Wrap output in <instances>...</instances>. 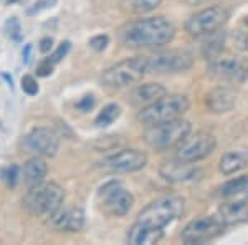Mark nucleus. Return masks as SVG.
<instances>
[{
	"label": "nucleus",
	"mask_w": 248,
	"mask_h": 245,
	"mask_svg": "<svg viewBox=\"0 0 248 245\" xmlns=\"http://www.w3.org/2000/svg\"><path fill=\"white\" fill-rule=\"evenodd\" d=\"M164 237L162 229H155L144 226L141 222H136L133 227L127 232V242L133 245H151V244H157Z\"/></svg>",
	"instance_id": "obj_20"
},
{
	"label": "nucleus",
	"mask_w": 248,
	"mask_h": 245,
	"mask_svg": "<svg viewBox=\"0 0 248 245\" xmlns=\"http://www.w3.org/2000/svg\"><path fill=\"white\" fill-rule=\"evenodd\" d=\"M48 166L40 156H35L23 164V180L29 187L42 184L46 178Z\"/></svg>",
	"instance_id": "obj_21"
},
{
	"label": "nucleus",
	"mask_w": 248,
	"mask_h": 245,
	"mask_svg": "<svg viewBox=\"0 0 248 245\" xmlns=\"http://www.w3.org/2000/svg\"><path fill=\"white\" fill-rule=\"evenodd\" d=\"M209 73L222 82L242 83L248 78V60L238 57H212Z\"/></svg>",
	"instance_id": "obj_10"
},
{
	"label": "nucleus",
	"mask_w": 248,
	"mask_h": 245,
	"mask_svg": "<svg viewBox=\"0 0 248 245\" xmlns=\"http://www.w3.org/2000/svg\"><path fill=\"white\" fill-rule=\"evenodd\" d=\"M108 45H109V37L108 35H96V37L90 40V47L94 51H103Z\"/></svg>",
	"instance_id": "obj_31"
},
{
	"label": "nucleus",
	"mask_w": 248,
	"mask_h": 245,
	"mask_svg": "<svg viewBox=\"0 0 248 245\" xmlns=\"http://www.w3.org/2000/svg\"><path fill=\"white\" fill-rule=\"evenodd\" d=\"M94 104H96L94 96L93 95H86L77 103V108H78V110H81V111H90V110H93V108H94Z\"/></svg>",
	"instance_id": "obj_34"
},
{
	"label": "nucleus",
	"mask_w": 248,
	"mask_h": 245,
	"mask_svg": "<svg viewBox=\"0 0 248 245\" xmlns=\"http://www.w3.org/2000/svg\"><path fill=\"white\" fill-rule=\"evenodd\" d=\"M30 51H31V45H27L25 50H23V62L25 63L30 62Z\"/></svg>",
	"instance_id": "obj_36"
},
{
	"label": "nucleus",
	"mask_w": 248,
	"mask_h": 245,
	"mask_svg": "<svg viewBox=\"0 0 248 245\" xmlns=\"http://www.w3.org/2000/svg\"><path fill=\"white\" fill-rule=\"evenodd\" d=\"M167 95V90L159 83H146V85H139L134 88L129 95V101L138 106H147V104L157 101L162 96Z\"/></svg>",
	"instance_id": "obj_18"
},
{
	"label": "nucleus",
	"mask_w": 248,
	"mask_h": 245,
	"mask_svg": "<svg viewBox=\"0 0 248 245\" xmlns=\"http://www.w3.org/2000/svg\"><path fill=\"white\" fill-rule=\"evenodd\" d=\"M51 48H53V38L51 37H45L40 40V51H42V53H48Z\"/></svg>",
	"instance_id": "obj_35"
},
{
	"label": "nucleus",
	"mask_w": 248,
	"mask_h": 245,
	"mask_svg": "<svg viewBox=\"0 0 248 245\" xmlns=\"http://www.w3.org/2000/svg\"><path fill=\"white\" fill-rule=\"evenodd\" d=\"M217 141L209 132H197L194 136H187L184 141L179 144L177 158L189 163H197L201 159H205L214 152Z\"/></svg>",
	"instance_id": "obj_13"
},
{
	"label": "nucleus",
	"mask_w": 248,
	"mask_h": 245,
	"mask_svg": "<svg viewBox=\"0 0 248 245\" xmlns=\"http://www.w3.org/2000/svg\"><path fill=\"white\" fill-rule=\"evenodd\" d=\"M175 35L174 25L164 17L141 18L121 29V42L131 48H154L167 45Z\"/></svg>",
	"instance_id": "obj_1"
},
{
	"label": "nucleus",
	"mask_w": 248,
	"mask_h": 245,
	"mask_svg": "<svg viewBox=\"0 0 248 245\" xmlns=\"http://www.w3.org/2000/svg\"><path fill=\"white\" fill-rule=\"evenodd\" d=\"M161 3L162 0H126L124 5L133 14H147V12H153L154 9H157Z\"/></svg>",
	"instance_id": "obj_24"
},
{
	"label": "nucleus",
	"mask_w": 248,
	"mask_h": 245,
	"mask_svg": "<svg viewBox=\"0 0 248 245\" xmlns=\"http://www.w3.org/2000/svg\"><path fill=\"white\" fill-rule=\"evenodd\" d=\"M98 199L103 204L106 214L113 217H124L134 204L133 194L126 191L119 180H109L105 186L99 187Z\"/></svg>",
	"instance_id": "obj_7"
},
{
	"label": "nucleus",
	"mask_w": 248,
	"mask_h": 245,
	"mask_svg": "<svg viewBox=\"0 0 248 245\" xmlns=\"http://www.w3.org/2000/svg\"><path fill=\"white\" fill-rule=\"evenodd\" d=\"M248 189V176H242V178H237V179H232L229 182H225L220 189V194L223 197H230V196H235V194H240V192L247 191Z\"/></svg>",
	"instance_id": "obj_25"
},
{
	"label": "nucleus",
	"mask_w": 248,
	"mask_h": 245,
	"mask_svg": "<svg viewBox=\"0 0 248 245\" xmlns=\"http://www.w3.org/2000/svg\"><path fill=\"white\" fill-rule=\"evenodd\" d=\"M159 174L170 182H186V180H192L197 176H201V169L189 161H182L177 158L174 161H166L159 167Z\"/></svg>",
	"instance_id": "obj_15"
},
{
	"label": "nucleus",
	"mask_w": 248,
	"mask_h": 245,
	"mask_svg": "<svg viewBox=\"0 0 248 245\" xmlns=\"http://www.w3.org/2000/svg\"><path fill=\"white\" fill-rule=\"evenodd\" d=\"M146 164H147L146 152L138 149H123L108 156L103 161V166L116 172H134L142 169Z\"/></svg>",
	"instance_id": "obj_14"
},
{
	"label": "nucleus",
	"mask_w": 248,
	"mask_h": 245,
	"mask_svg": "<svg viewBox=\"0 0 248 245\" xmlns=\"http://www.w3.org/2000/svg\"><path fill=\"white\" fill-rule=\"evenodd\" d=\"M232 38H233L235 47L240 48V50H243V51H248V33L247 32H242V30L233 32Z\"/></svg>",
	"instance_id": "obj_30"
},
{
	"label": "nucleus",
	"mask_w": 248,
	"mask_h": 245,
	"mask_svg": "<svg viewBox=\"0 0 248 245\" xmlns=\"http://www.w3.org/2000/svg\"><path fill=\"white\" fill-rule=\"evenodd\" d=\"M23 147L35 156L53 158L60 149V136L50 128H35L23 138Z\"/></svg>",
	"instance_id": "obj_12"
},
{
	"label": "nucleus",
	"mask_w": 248,
	"mask_h": 245,
	"mask_svg": "<svg viewBox=\"0 0 248 245\" xmlns=\"http://www.w3.org/2000/svg\"><path fill=\"white\" fill-rule=\"evenodd\" d=\"M146 73H147L146 57L126 58V60H123V62L108 68L101 76V83L106 90L119 91L131 85L139 83Z\"/></svg>",
	"instance_id": "obj_3"
},
{
	"label": "nucleus",
	"mask_w": 248,
	"mask_h": 245,
	"mask_svg": "<svg viewBox=\"0 0 248 245\" xmlns=\"http://www.w3.org/2000/svg\"><path fill=\"white\" fill-rule=\"evenodd\" d=\"M119 114H121V108H119L118 104L116 103L106 104V106L99 111V114L96 116L94 123H96V126H99V128H106V126H109V124H113L116 119L119 118Z\"/></svg>",
	"instance_id": "obj_23"
},
{
	"label": "nucleus",
	"mask_w": 248,
	"mask_h": 245,
	"mask_svg": "<svg viewBox=\"0 0 248 245\" xmlns=\"http://www.w3.org/2000/svg\"><path fill=\"white\" fill-rule=\"evenodd\" d=\"M227 18H229V12L220 5H214L192 15L186 23V30L189 32L190 37H207L222 29Z\"/></svg>",
	"instance_id": "obj_8"
},
{
	"label": "nucleus",
	"mask_w": 248,
	"mask_h": 245,
	"mask_svg": "<svg viewBox=\"0 0 248 245\" xmlns=\"http://www.w3.org/2000/svg\"><path fill=\"white\" fill-rule=\"evenodd\" d=\"M48 220L51 227L57 230H66V232H79L85 227V212L79 207H70V209H58L53 212Z\"/></svg>",
	"instance_id": "obj_16"
},
{
	"label": "nucleus",
	"mask_w": 248,
	"mask_h": 245,
	"mask_svg": "<svg viewBox=\"0 0 248 245\" xmlns=\"http://www.w3.org/2000/svg\"><path fill=\"white\" fill-rule=\"evenodd\" d=\"M190 123L179 118L174 121L147 126V130L144 131V141L154 149H169L181 144L190 134Z\"/></svg>",
	"instance_id": "obj_5"
},
{
	"label": "nucleus",
	"mask_w": 248,
	"mask_h": 245,
	"mask_svg": "<svg viewBox=\"0 0 248 245\" xmlns=\"http://www.w3.org/2000/svg\"><path fill=\"white\" fill-rule=\"evenodd\" d=\"M248 164L247 156L242 152H227L222 159H220V171L225 176H232L235 172L245 169Z\"/></svg>",
	"instance_id": "obj_22"
},
{
	"label": "nucleus",
	"mask_w": 248,
	"mask_h": 245,
	"mask_svg": "<svg viewBox=\"0 0 248 245\" xmlns=\"http://www.w3.org/2000/svg\"><path fill=\"white\" fill-rule=\"evenodd\" d=\"M147 58V71L153 73H181L190 70L194 60L186 51H161Z\"/></svg>",
	"instance_id": "obj_11"
},
{
	"label": "nucleus",
	"mask_w": 248,
	"mask_h": 245,
	"mask_svg": "<svg viewBox=\"0 0 248 245\" xmlns=\"http://www.w3.org/2000/svg\"><path fill=\"white\" fill-rule=\"evenodd\" d=\"M53 66H55V63L51 62L50 58L43 60V62L37 66V75L42 76V78H46V76H50L53 73Z\"/></svg>",
	"instance_id": "obj_33"
},
{
	"label": "nucleus",
	"mask_w": 248,
	"mask_h": 245,
	"mask_svg": "<svg viewBox=\"0 0 248 245\" xmlns=\"http://www.w3.org/2000/svg\"><path fill=\"white\" fill-rule=\"evenodd\" d=\"M58 0H37V2L33 3V5L30 7L29 10H27V14L29 15H35V14H40V12L43 10H48L51 9V7L57 5Z\"/></svg>",
	"instance_id": "obj_28"
},
{
	"label": "nucleus",
	"mask_w": 248,
	"mask_h": 245,
	"mask_svg": "<svg viewBox=\"0 0 248 245\" xmlns=\"http://www.w3.org/2000/svg\"><path fill=\"white\" fill-rule=\"evenodd\" d=\"M70 48H71V43H70V42H62V43L58 45L57 50H55L53 53H51L50 60L55 63V65H57L58 62H62V60L66 57L68 51H70Z\"/></svg>",
	"instance_id": "obj_29"
},
{
	"label": "nucleus",
	"mask_w": 248,
	"mask_h": 245,
	"mask_svg": "<svg viewBox=\"0 0 248 245\" xmlns=\"http://www.w3.org/2000/svg\"><path fill=\"white\" fill-rule=\"evenodd\" d=\"M65 200V191L57 182L37 184L29 187L23 199V206L31 215H51L62 209Z\"/></svg>",
	"instance_id": "obj_4"
},
{
	"label": "nucleus",
	"mask_w": 248,
	"mask_h": 245,
	"mask_svg": "<svg viewBox=\"0 0 248 245\" xmlns=\"http://www.w3.org/2000/svg\"><path fill=\"white\" fill-rule=\"evenodd\" d=\"M7 2H9V3H10V5H12V3H15V2H18V0H7Z\"/></svg>",
	"instance_id": "obj_37"
},
{
	"label": "nucleus",
	"mask_w": 248,
	"mask_h": 245,
	"mask_svg": "<svg viewBox=\"0 0 248 245\" xmlns=\"http://www.w3.org/2000/svg\"><path fill=\"white\" fill-rule=\"evenodd\" d=\"M205 103L212 113H227L235 106V93L225 86L214 88L207 95Z\"/></svg>",
	"instance_id": "obj_19"
},
{
	"label": "nucleus",
	"mask_w": 248,
	"mask_h": 245,
	"mask_svg": "<svg viewBox=\"0 0 248 245\" xmlns=\"http://www.w3.org/2000/svg\"><path fill=\"white\" fill-rule=\"evenodd\" d=\"M22 90L25 91V93L29 95V96H35L40 91L37 80H35L31 75H25L22 78Z\"/></svg>",
	"instance_id": "obj_27"
},
{
	"label": "nucleus",
	"mask_w": 248,
	"mask_h": 245,
	"mask_svg": "<svg viewBox=\"0 0 248 245\" xmlns=\"http://www.w3.org/2000/svg\"><path fill=\"white\" fill-rule=\"evenodd\" d=\"M20 22H18V18L17 17H12L9 22H7V33L10 35V38H14V40H20Z\"/></svg>",
	"instance_id": "obj_32"
},
{
	"label": "nucleus",
	"mask_w": 248,
	"mask_h": 245,
	"mask_svg": "<svg viewBox=\"0 0 248 245\" xmlns=\"http://www.w3.org/2000/svg\"><path fill=\"white\" fill-rule=\"evenodd\" d=\"M190 103L184 95H169L162 96L157 101L144 106L138 114V121L144 126H154L167 121L182 118L187 113Z\"/></svg>",
	"instance_id": "obj_2"
},
{
	"label": "nucleus",
	"mask_w": 248,
	"mask_h": 245,
	"mask_svg": "<svg viewBox=\"0 0 248 245\" xmlns=\"http://www.w3.org/2000/svg\"><path fill=\"white\" fill-rule=\"evenodd\" d=\"M3 179H5V182L9 187L17 186L18 180H20V167L17 164H12V166H9L5 171H3Z\"/></svg>",
	"instance_id": "obj_26"
},
{
	"label": "nucleus",
	"mask_w": 248,
	"mask_h": 245,
	"mask_svg": "<svg viewBox=\"0 0 248 245\" xmlns=\"http://www.w3.org/2000/svg\"><path fill=\"white\" fill-rule=\"evenodd\" d=\"M225 224L215 215H202L190 220L182 230V240L186 244H203L214 240L223 232Z\"/></svg>",
	"instance_id": "obj_9"
},
{
	"label": "nucleus",
	"mask_w": 248,
	"mask_h": 245,
	"mask_svg": "<svg viewBox=\"0 0 248 245\" xmlns=\"http://www.w3.org/2000/svg\"><path fill=\"white\" fill-rule=\"evenodd\" d=\"M184 212V199L175 197V196H167V197L157 199L146 206L139 212L138 222L144 226L164 229L169 226L172 220L179 219Z\"/></svg>",
	"instance_id": "obj_6"
},
{
	"label": "nucleus",
	"mask_w": 248,
	"mask_h": 245,
	"mask_svg": "<svg viewBox=\"0 0 248 245\" xmlns=\"http://www.w3.org/2000/svg\"><path fill=\"white\" fill-rule=\"evenodd\" d=\"M218 217L225 226H237L248 222V199L227 202L218 207Z\"/></svg>",
	"instance_id": "obj_17"
}]
</instances>
